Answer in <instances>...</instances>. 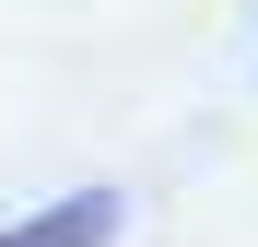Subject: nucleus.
Instances as JSON below:
<instances>
[{
  "label": "nucleus",
  "mask_w": 258,
  "mask_h": 247,
  "mask_svg": "<svg viewBox=\"0 0 258 247\" xmlns=\"http://www.w3.org/2000/svg\"><path fill=\"white\" fill-rule=\"evenodd\" d=\"M106 235H117V188H71V200H47V212L0 224V247H106Z\"/></svg>",
  "instance_id": "f257e3e1"
}]
</instances>
